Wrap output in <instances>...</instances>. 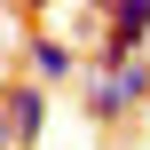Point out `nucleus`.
Listing matches in <instances>:
<instances>
[{
	"mask_svg": "<svg viewBox=\"0 0 150 150\" xmlns=\"http://www.w3.org/2000/svg\"><path fill=\"white\" fill-rule=\"evenodd\" d=\"M142 103H150V55H134V63H95V79H87V119L119 127V119H134Z\"/></svg>",
	"mask_w": 150,
	"mask_h": 150,
	"instance_id": "1",
	"label": "nucleus"
},
{
	"mask_svg": "<svg viewBox=\"0 0 150 150\" xmlns=\"http://www.w3.org/2000/svg\"><path fill=\"white\" fill-rule=\"evenodd\" d=\"M0 119H8V142H16V150H40L47 87H40V79H8V87H0Z\"/></svg>",
	"mask_w": 150,
	"mask_h": 150,
	"instance_id": "2",
	"label": "nucleus"
},
{
	"mask_svg": "<svg viewBox=\"0 0 150 150\" xmlns=\"http://www.w3.org/2000/svg\"><path fill=\"white\" fill-rule=\"evenodd\" d=\"M150 47V0L134 8H103V63H134Z\"/></svg>",
	"mask_w": 150,
	"mask_h": 150,
	"instance_id": "3",
	"label": "nucleus"
},
{
	"mask_svg": "<svg viewBox=\"0 0 150 150\" xmlns=\"http://www.w3.org/2000/svg\"><path fill=\"white\" fill-rule=\"evenodd\" d=\"M24 55H32V79H40V87H63V79L79 71V47H71V40H55V32H32V40H24Z\"/></svg>",
	"mask_w": 150,
	"mask_h": 150,
	"instance_id": "4",
	"label": "nucleus"
},
{
	"mask_svg": "<svg viewBox=\"0 0 150 150\" xmlns=\"http://www.w3.org/2000/svg\"><path fill=\"white\" fill-rule=\"evenodd\" d=\"M0 150H16V142H8V119H0Z\"/></svg>",
	"mask_w": 150,
	"mask_h": 150,
	"instance_id": "5",
	"label": "nucleus"
}]
</instances>
